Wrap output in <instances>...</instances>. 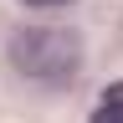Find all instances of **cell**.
<instances>
[{"instance_id":"obj_2","label":"cell","mask_w":123,"mask_h":123,"mask_svg":"<svg viewBox=\"0 0 123 123\" xmlns=\"http://www.w3.org/2000/svg\"><path fill=\"white\" fill-rule=\"evenodd\" d=\"M98 123H123V82H113L103 92V103H98V113H92Z\"/></svg>"},{"instance_id":"obj_3","label":"cell","mask_w":123,"mask_h":123,"mask_svg":"<svg viewBox=\"0 0 123 123\" xmlns=\"http://www.w3.org/2000/svg\"><path fill=\"white\" fill-rule=\"evenodd\" d=\"M26 5H36V10H46V5H67V0H26Z\"/></svg>"},{"instance_id":"obj_1","label":"cell","mask_w":123,"mask_h":123,"mask_svg":"<svg viewBox=\"0 0 123 123\" xmlns=\"http://www.w3.org/2000/svg\"><path fill=\"white\" fill-rule=\"evenodd\" d=\"M10 62L31 77H72L77 72V36L67 31H21L10 41Z\"/></svg>"}]
</instances>
